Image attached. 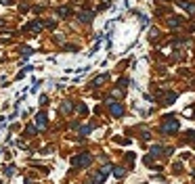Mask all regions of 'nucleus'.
Wrapping results in <instances>:
<instances>
[{"label":"nucleus","mask_w":195,"mask_h":184,"mask_svg":"<svg viewBox=\"0 0 195 184\" xmlns=\"http://www.w3.org/2000/svg\"><path fill=\"white\" fill-rule=\"evenodd\" d=\"M90 161H93V157H90L88 153L73 157V165H76V167H88V165H90Z\"/></svg>","instance_id":"f257e3e1"},{"label":"nucleus","mask_w":195,"mask_h":184,"mask_svg":"<svg viewBox=\"0 0 195 184\" xmlns=\"http://www.w3.org/2000/svg\"><path fill=\"white\" fill-rule=\"evenodd\" d=\"M176 130H178V121L176 119H168L164 124V132H176Z\"/></svg>","instance_id":"f03ea898"},{"label":"nucleus","mask_w":195,"mask_h":184,"mask_svg":"<svg viewBox=\"0 0 195 184\" xmlns=\"http://www.w3.org/2000/svg\"><path fill=\"white\" fill-rule=\"evenodd\" d=\"M36 124H38V128H46V115L44 113H38L36 115Z\"/></svg>","instance_id":"7ed1b4c3"},{"label":"nucleus","mask_w":195,"mask_h":184,"mask_svg":"<svg viewBox=\"0 0 195 184\" xmlns=\"http://www.w3.org/2000/svg\"><path fill=\"white\" fill-rule=\"evenodd\" d=\"M122 111H124L122 105H111V113H113V115H122Z\"/></svg>","instance_id":"20e7f679"},{"label":"nucleus","mask_w":195,"mask_h":184,"mask_svg":"<svg viewBox=\"0 0 195 184\" xmlns=\"http://www.w3.org/2000/svg\"><path fill=\"white\" fill-rule=\"evenodd\" d=\"M80 19H82V21H86V23H88V21H93V13H80Z\"/></svg>","instance_id":"39448f33"},{"label":"nucleus","mask_w":195,"mask_h":184,"mask_svg":"<svg viewBox=\"0 0 195 184\" xmlns=\"http://www.w3.org/2000/svg\"><path fill=\"white\" fill-rule=\"evenodd\" d=\"M61 111H63V113H69V111H71V103H69V100L63 103V105H61Z\"/></svg>","instance_id":"423d86ee"},{"label":"nucleus","mask_w":195,"mask_h":184,"mask_svg":"<svg viewBox=\"0 0 195 184\" xmlns=\"http://www.w3.org/2000/svg\"><path fill=\"white\" fill-rule=\"evenodd\" d=\"M30 29H34V32H40V29H42V23H40V21H36L34 25H30Z\"/></svg>","instance_id":"0eeeda50"},{"label":"nucleus","mask_w":195,"mask_h":184,"mask_svg":"<svg viewBox=\"0 0 195 184\" xmlns=\"http://www.w3.org/2000/svg\"><path fill=\"white\" fill-rule=\"evenodd\" d=\"M36 134V128L34 126H28V136H34Z\"/></svg>","instance_id":"6e6552de"},{"label":"nucleus","mask_w":195,"mask_h":184,"mask_svg":"<svg viewBox=\"0 0 195 184\" xmlns=\"http://www.w3.org/2000/svg\"><path fill=\"white\" fill-rule=\"evenodd\" d=\"M113 174H115V176H118V178H122V176H124L126 172H124V169H113Z\"/></svg>","instance_id":"1a4fd4ad"}]
</instances>
